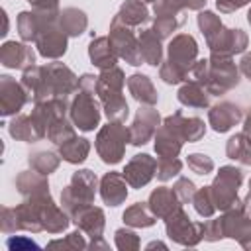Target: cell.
I'll use <instances>...</instances> for the list:
<instances>
[{
	"mask_svg": "<svg viewBox=\"0 0 251 251\" xmlns=\"http://www.w3.org/2000/svg\"><path fill=\"white\" fill-rule=\"evenodd\" d=\"M127 86H129L133 98L139 100L141 104H155L157 102V92H155L151 80L145 75H133V76H129Z\"/></svg>",
	"mask_w": 251,
	"mask_h": 251,
	"instance_id": "2e32d148",
	"label": "cell"
},
{
	"mask_svg": "<svg viewBox=\"0 0 251 251\" xmlns=\"http://www.w3.org/2000/svg\"><path fill=\"white\" fill-rule=\"evenodd\" d=\"M188 167L198 175H206V173H210L214 169V163H212L210 157H206L202 153H194V155L188 157Z\"/></svg>",
	"mask_w": 251,
	"mask_h": 251,
	"instance_id": "d4e9b609",
	"label": "cell"
},
{
	"mask_svg": "<svg viewBox=\"0 0 251 251\" xmlns=\"http://www.w3.org/2000/svg\"><path fill=\"white\" fill-rule=\"evenodd\" d=\"M178 100L186 106H194V108H206L208 106V96L204 94V90L198 84H186L178 90Z\"/></svg>",
	"mask_w": 251,
	"mask_h": 251,
	"instance_id": "44dd1931",
	"label": "cell"
},
{
	"mask_svg": "<svg viewBox=\"0 0 251 251\" xmlns=\"http://www.w3.org/2000/svg\"><path fill=\"white\" fill-rule=\"evenodd\" d=\"M241 120V110L235 104L222 102L210 110V124L216 131H227L231 126H235Z\"/></svg>",
	"mask_w": 251,
	"mask_h": 251,
	"instance_id": "8fae6325",
	"label": "cell"
},
{
	"mask_svg": "<svg viewBox=\"0 0 251 251\" xmlns=\"http://www.w3.org/2000/svg\"><path fill=\"white\" fill-rule=\"evenodd\" d=\"M196 57V41L190 35H176L171 45H169V63L182 71L184 75L188 73V65Z\"/></svg>",
	"mask_w": 251,
	"mask_h": 251,
	"instance_id": "8992f818",
	"label": "cell"
},
{
	"mask_svg": "<svg viewBox=\"0 0 251 251\" xmlns=\"http://www.w3.org/2000/svg\"><path fill=\"white\" fill-rule=\"evenodd\" d=\"M94 186H96V176L90 171H78V173H75L71 186L63 192V198H65V202H71L75 198L90 202L94 196Z\"/></svg>",
	"mask_w": 251,
	"mask_h": 251,
	"instance_id": "30bf717a",
	"label": "cell"
},
{
	"mask_svg": "<svg viewBox=\"0 0 251 251\" xmlns=\"http://www.w3.org/2000/svg\"><path fill=\"white\" fill-rule=\"evenodd\" d=\"M139 51H141V59L145 63H149V65H159L161 63V45H159V37L153 29L141 31Z\"/></svg>",
	"mask_w": 251,
	"mask_h": 251,
	"instance_id": "e0dca14e",
	"label": "cell"
},
{
	"mask_svg": "<svg viewBox=\"0 0 251 251\" xmlns=\"http://www.w3.org/2000/svg\"><path fill=\"white\" fill-rule=\"evenodd\" d=\"M88 149H90L88 141L82 137H75V135L61 143V155L69 163H82L88 155Z\"/></svg>",
	"mask_w": 251,
	"mask_h": 251,
	"instance_id": "ac0fdd59",
	"label": "cell"
},
{
	"mask_svg": "<svg viewBox=\"0 0 251 251\" xmlns=\"http://www.w3.org/2000/svg\"><path fill=\"white\" fill-rule=\"evenodd\" d=\"M249 0H216V4H218V8L222 10V12H231V10H237V8H241L243 4H247Z\"/></svg>",
	"mask_w": 251,
	"mask_h": 251,
	"instance_id": "83f0119b",
	"label": "cell"
},
{
	"mask_svg": "<svg viewBox=\"0 0 251 251\" xmlns=\"http://www.w3.org/2000/svg\"><path fill=\"white\" fill-rule=\"evenodd\" d=\"M2 61L6 67L24 69L33 63V51L20 43H6L2 49Z\"/></svg>",
	"mask_w": 251,
	"mask_h": 251,
	"instance_id": "5bb4252c",
	"label": "cell"
},
{
	"mask_svg": "<svg viewBox=\"0 0 251 251\" xmlns=\"http://www.w3.org/2000/svg\"><path fill=\"white\" fill-rule=\"evenodd\" d=\"M159 124V114L151 108H141L137 112V118L133 122V127L129 129V141L133 145H143L153 135L155 126Z\"/></svg>",
	"mask_w": 251,
	"mask_h": 251,
	"instance_id": "ba28073f",
	"label": "cell"
},
{
	"mask_svg": "<svg viewBox=\"0 0 251 251\" xmlns=\"http://www.w3.org/2000/svg\"><path fill=\"white\" fill-rule=\"evenodd\" d=\"M124 220H127L129 224H135V226H149V224H153V220L147 216V212H145V208L141 204H135L133 208H129L124 214Z\"/></svg>",
	"mask_w": 251,
	"mask_h": 251,
	"instance_id": "484cf974",
	"label": "cell"
},
{
	"mask_svg": "<svg viewBox=\"0 0 251 251\" xmlns=\"http://www.w3.org/2000/svg\"><path fill=\"white\" fill-rule=\"evenodd\" d=\"M37 45H39V53L45 57H61L67 51L65 33L55 27H47L43 35H37Z\"/></svg>",
	"mask_w": 251,
	"mask_h": 251,
	"instance_id": "7c38bea8",
	"label": "cell"
},
{
	"mask_svg": "<svg viewBox=\"0 0 251 251\" xmlns=\"http://www.w3.org/2000/svg\"><path fill=\"white\" fill-rule=\"evenodd\" d=\"M129 137V129H124L120 124H108L96 139V149L104 163H118L124 155L126 139Z\"/></svg>",
	"mask_w": 251,
	"mask_h": 251,
	"instance_id": "7a4b0ae2",
	"label": "cell"
},
{
	"mask_svg": "<svg viewBox=\"0 0 251 251\" xmlns=\"http://www.w3.org/2000/svg\"><path fill=\"white\" fill-rule=\"evenodd\" d=\"M175 8H178V6H182V8H192V10H198V8H202L204 6V2L206 0H169Z\"/></svg>",
	"mask_w": 251,
	"mask_h": 251,
	"instance_id": "f1b7e54d",
	"label": "cell"
},
{
	"mask_svg": "<svg viewBox=\"0 0 251 251\" xmlns=\"http://www.w3.org/2000/svg\"><path fill=\"white\" fill-rule=\"evenodd\" d=\"M61 25H63V31H67L69 35H80L86 27V18L80 10L67 8L61 14Z\"/></svg>",
	"mask_w": 251,
	"mask_h": 251,
	"instance_id": "ffe728a7",
	"label": "cell"
},
{
	"mask_svg": "<svg viewBox=\"0 0 251 251\" xmlns=\"http://www.w3.org/2000/svg\"><path fill=\"white\" fill-rule=\"evenodd\" d=\"M116 55L118 53H116L112 41L106 37H98L90 43V59L100 69H112L116 63Z\"/></svg>",
	"mask_w": 251,
	"mask_h": 251,
	"instance_id": "4fadbf2b",
	"label": "cell"
},
{
	"mask_svg": "<svg viewBox=\"0 0 251 251\" xmlns=\"http://www.w3.org/2000/svg\"><path fill=\"white\" fill-rule=\"evenodd\" d=\"M192 192H194V184L190 180H186V178H180L176 182V186H175V194H178L180 200H188L192 196Z\"/></svg>",
	"mask_w": 251,
	"mask_h": 251,
	"instance_id": "4316f807",
	"label": "cell"
},
{
	"mask_svg": "<svg viewBox=\"0 0 251 251\" xmlns=\"http://www.w3.org/2000/svg\"><path fill=\"white\" fill-rule=\"evenodd\" d=\"M110 41L116 49V53L120 57H124L129 65H139L141 59V51H139V43L133 39L131 31L126 25H120L118 20L112 22V31H110Z\"/></svg>",
	"mask_w": 251,
	"mask_h": 251,
	"instance_id": "5b68a950",
	"label": "cell"
},
{
	"mask_svg": "<svg viewBox=\"0 0 251 251\" xmlns=\"http://www.w3.org/2000/svg\"><path fill=\"white\" fill-rule=\"evenodd\" d=\"M237 71L233 63L227 59V55H216L212 57V65L208 63V75H206V84L210 92H224L237 84Z\"/></svg>",
	"mask_w": 251,
	"mask_h": 251,
	"instance_id": "3957f363",
	"label": "cell"
},
{
	"mask_svg": "<svg viewBox=\"0 0 251 251\" xmlns=\"http://www.w3.org/2000/svg\"><path fill=\"white\" fill-rule=\"evenodd\" d=\"M153 171H155V161L149 155H135L127 163V167L124 171V176L131 186L139 188V186H143L151 180Z\"/></svg>",
	"mask_w": 251,
	"mask_h": 251,
	"instance_id": "9c48e42d",
	"label": "cell"
},
{
	"mask_svg": "<svg viewBox=\"0 0 251 251\" xmlns=\"http://www.w3.org/2000/svg\"><path fill=\"white\" fill-rule=\"evenodd\" d=\"M122 84H124V75L120 69L112 67L100 75L96 80L98 94L104 102L106 114L110 120H126L127 118V104L122 98Z\"/></svg>",
	"mask_w": 251,
	"mask_h": 251,
	"instance_id": "6da1fadb",
	"label": "cell"
},
{
	"mask_svg": "<svg viewBox=\"0 0 251 251\" xmlns=\"http://www.w3.org/2000/svg\"><path fill=\"white\" fill-rule=\"evenodd\" d=\"M143 2H151V0H143Z\"/></svg>",
	"mask_w": 251,
	"mask_h": 251,
	"instance_id": "1f68e13d",
	"label": "cell"
},
{
	"mask_svg": "<svg viewBox=\"0 0 251 251\" xmlns=\"http://www.w3.org/2000/svg\"><path fill=\"white\" fill-rule=\"evenodd\" d=\"M165 127H169L180 141H198L204 135V122L198 118H182L180 112L165 120Z\"/></svg>",
	"mask_w": 251,
	"mask_h": 251,
	"instance_id": "52a82bcc",
	"label": "cell"
},
{
	"mask_svg": "<svg viewBox=\"0 0 251 251\" xmlns=\"http://www.w3.org/2000/svg\"><path fill=\"white\" fill-rule=\"evenodd\" d=\"M241 71L251 78V55H245L241 61Z\"/></svg>",
	"mask_w": 251,
	"mask_h": 251,
	"instance_id": "f546056e",
	"label": "cell"
},
{
	"mask_svg": "<svg viewBox=\"0 0 251 251\" xmlns=\"http://www.w3.org/2000/svg\"><path fill=\"white\" fill-rule=\"evenodd\" d=\"M147 18H149V12L139 0H127L122 6L120 14L116 16L118 22H124V24H129V25L143 24V22H147Z\"/></svg>",
	"mask_w": 251,
	"mask_h": 251,
	"instance_id": "d6986e66",
	"label": "cell"
},
{
	"mask_svg": "<svg viewBox=\"0 0 251 251\" xmlns=\"http://www.w3.org/2000/svg\"><path fill=\"white\" fill-rule=\"evenodd\" d=\"M247 20H249V24H251V10H249V18H247Z\"/></svg>",
	"mask_w": 251,
	"mask_h": 251,
	"instance_id": "4dcf8cb0",
	"label": "cell"
},
{
	"mask_svg": "<svg viewBox=\"0 0 251 251\" xmlns=\"http://www.w3.org/2000/svg\"><path fill=\"white\" fill-rule=\"evenodd\" d=\"M29 163L33 165V169H37L41 175H49L51 171L57 169L59 165V159L53 155V153H37L29 159Z\"/></svg>",
	"mask_w": 251,
	"mask_h": 251,
	"instance_id": "7402d4cb",
	"label": "cell"
},
{
	"mask_svg": "<svg viewBox=\"0 0 251 251\" xmlns=\"http://www.w3.org/2000/svg\"><path fill=\"white\" fill-rule=\"evenodd\" d=\"M18 27H20V35H22L25 41H31V39L37 37V33H35V31H37V20H35L31 14H27V12L20 14Z\"/></svg>",
	"mask_w": 251,
	"mask_h": 251,
	"instance_id": "603a6c76",
	"label": "cell"
},
{
	"mask_svg": "<svg viewBox=\"0 0 251 251\" xmlns=\"http://www.w3.org/2000/svg\"><path fill=\"white\" fill-rule=\"evenodd\" d=\"M180 171V161H176L175 157H161L159 167H157V176L161 180H167L171 176H175Z\"/></svg>",
	"mask_w": 251,
	"mask_h": 251,
	"instance_id": "cb8c5ba5",
	"label": "cell"
},
{
	"mask_svg": "<svg viewBox=\"0 0 251 251\" xmlns=\"http://www.w3.org/2000/svg\"><path fill=\"white\" fill-rule=\"evenodd\" d=\"M127 190H126V182L120 178L118 173H108L102 178V198L106 204L110 206H118L124 198H126Z\"/></svg>",
	"mask_w": 251,
	"mask_h": 251,
	"instance_id": "9a60e30c",
	"label": "cell"
},
{
	"mask_svg": "<svg viewBox=\"0 0 251 251\" xmlns=\"http://www.w3.org/2000/svg\"><path fill=\"white\" fill-rule=\"evenodd\" d=\"M84 90L76 96V100L73 102V108H71V118L73 122L84 129V131H90L98 126V120H100V112H98V104L96 100L92 98V90L94 86H82Z\"/></svg>",
	"mask_w": 251,
	"mask_h": 251,
	"instance_id": "277c9868",
	"label": "cell"
}]
</instances>
